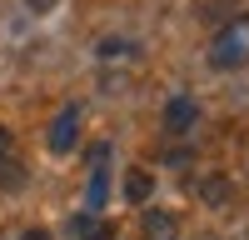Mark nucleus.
I'll return each mask as SVG.
<instances>
[{
	"label": "nucleus",
	"mask_w": 249,
	"mask_h": 240,
	"mask_svg": "<svg viewBox=\"0 0 249 240\" xmlns=\"http://www.w3.org/2000/svg\"><path fill=\"white\" fill-rule=\"evenodd\" d=\"M75 135H80V110H65L55 120V130H50V150H70Z\"/></svg>",
	"instance_id": "nucleus-1"
},
{
	"label": "nucleus",
	"mask_w": 249,
	"mask_h": 240,
	"mask_svg": "<svg viewBox=\"0 0 249 240\" xmlns=\"http://www.w3.org/2000/svg\"><path fill=\"white\" fill-rule=\"evenodd\" d=\"M195 105H190V100H175V105H170V125L179 130V125H190V120H184V115H190Z\"/></svg>",
	"instance_id": "nucleus-2"
}]
</instances>
